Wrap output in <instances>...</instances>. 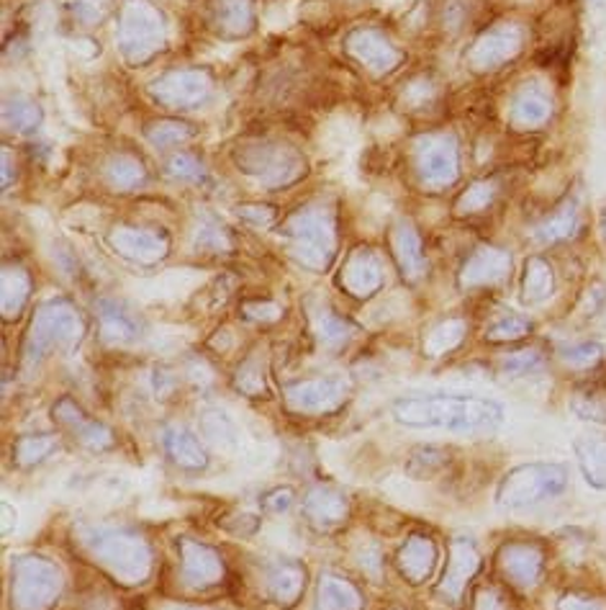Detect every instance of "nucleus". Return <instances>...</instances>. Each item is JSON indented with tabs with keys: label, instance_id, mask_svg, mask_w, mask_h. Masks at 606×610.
<instances>
[{
	"label": "nucleus",
	"instance_id": "obj_10",
	"mask_svg": "<svg viewBox=\"0 0 606 610\" xmlns=\"http://www.w3.org/2000/svg\"><path fill=\"white\" fill-rule=\"evenodd\" d=\"M160 443H162L165 456H168L172 464H178L180 469L204 471L208 466L206 448L201 446L196 433H191V430L175 428V426L165 428L160 433Z\"/></svg>",
	"mask_w": 606,
	"mask_h": 610
},
{
	"label": "nucleus",
	"instance_id": "obj_11",
	"mask_svg": "<svg viewBox=\"0 0 606 610\" xmlns=\"http://www.w3.org/2000/svg\"><path fill=\"white\" fill-rule=\"evenodd\" d=\"M303 513L306 518L319 528H331L339 526L350 513V500L348 494L335 490V487H316L306 494L303 500Z\"/></svg>",
	"mask_w": 606,
	"mask_h": 610
},
{
	"label": "nucleus",
	"instance_id": "obj_12",
	"mask_svg": "<svg viewBox=\"0 0 606 610\" xmlns=\"http://www.w3.org/2000/svg\"><path fill=\"white\" fill-rule=\"evenodd\" d=\"M303 585H306V574L303 566L293 559H276L268 570H265V590L272 600L291 606L301 598Z\"/></svg>",
	"mask_w": 606,
	"mask_h": 610
},
{
	"label": "nucleus",
	"instance_id": "obj_16",
	"mask_svg": "<svg viewBox=\"0 0 606 610\" xmlns=\"http://www.w3.org/2000/svg\"><path fill=\"white\" fill-rule=\"evenodd\" d=\"M60 446V435L54 433H28L21 435L13 446V462H16L19 469H34L39 466L45 458H49Z\"/></svg>",
	"mask_w": 606,
	"mask_h": 610
},
{
	"label": "nucleus",
	"instance_id": "obj_21",
	"mask_svg": "<svg viewBox=\"0 0 606 610\" xmlns=\"http://www.w3.org/2000/svg\"><path fill=\"white\" fill-rule=\"evenodd\" d=\"M558 610H602V608H598L594 600L581 598V595H566V598H560Z\"/></svg>",
	"mask_w": 606,
	"mask_h": 610
},
{
	"label": "nucleus",
	"instance_id": "obj_18",
	"mask_svg": "<svg viewBox=\"0 0 606 610\" xmlns=\"http://www.w3.org/2000/svg\"><path fill=\"white\" fill-rule=\"evenodd\" d=\"M443 466H445L443 451L416 448L414 456H411V462H409V474H414V477H429V474L439 471Z\"/></svg>",
	"mask_w": 606,
	"mask_h": 610
},
{
	"label": "nucleus",
	"instance_id": "obj_6",
	"mask_svg": "<svg viewBox=\"0 0 606 610\" xmlns=\"http://www.w3.org/2000/svg\"><path fill=\"white\" fill-rule=\"evenodd\" d=\"M180 570H183V583L193 590H206V587L219 585L223 579L221 557L206 543L193 541V538H180Z\"/></svg>",
	"mask_w": 606,
	"mask_h": 610
},
{
	"label": "nucleus",
	"instance_id": "obj_19",
	"mask_svg": "<svg viewBox=\"0 0 606 610\" xmlns=\"http://www.w3.org/2000/svg\"><path fill=\"white\" fill-rule=\"evenodd\" d=\"M293 502H295V492L291 490V487H276V490H270L263 498V507L272 515H283L291 511Z\"/></svg>",
	"mask_w": 606,
	"mask_h": 610
},
{
	"label": "nucleus",
	"instance_id": "obj_1",
	"mask_svg": "<svg viewBox=\"0 0 606 610\" xmlns=\"http://www.w3.org/2000/svg\"><path fill=\"white\" fill-rule=\"evenodd\" d=\"M396 422L416 430H445L458 435L494 433L504 422L499 402L483 397H452V394H435V397H403L393 405Z\"/></svg>",
	"mask_w": 606,
	"mask_h": 610
},
{
	"label": "nucleus",
	"instance_id": "obj_14",
	"mask_svg": "<svg viewBox=\"0 0 606 610\" xmlns=\"http://www.w3.org/2000/svg\"><path fill=\"white\" fill-rule=\"evenodd\" d=\"M316 610H363V595L339 574H322L316 585Z\"/></svg>",
	"mask_w": 606,
	"mask_h": 610
},
{
	"label": "nucleus",
	"instance_id": "obj_5",
	"mask_svg": "<svg viewBox=\"0 0 606 610\" xmlns=\"http://www.w3.org/2000/svg\"><path fill=\"white\" fill-rule=\"evenodd\" d=\"M481 566V554L471 538H455L450 543V559H447L443 579L437 583V595L443 600H460L465 587L471 585Z\"/></svg>",
	"mask_w": 606,
	"mask_h": 610
},
{
	"label": "nucleus",
	"instance_id": "obj_7",
	"mask_svg": "<svg viewBox=\"0 0 606 610\" xmlns=\"http://www.w3.org/2000/svg\"><path fill=\"white\" fill-rule=\"evenodd\" d=\"M54 420L57 426L64 428V433H68L77 446L90 451V454H104V451L113 448V443H117L111 430L88 418V415H85L81 407L72 405L70 399H64L54 407Z\"/></svg>",
	"mask_w": 606,
	"mask_h": 610
},
{
	"label": "nucleus",
	"instance_id": "obj_2",
	"mask_svg": "<svg viewBox=\"0 0 606 610\" xmlns=\"http://www.w3.org/2000/svg\"><path fill=\"white\" fill-rule=\"evenodd\" d=\"M83 549L93 562L108 570L119 583L140 585L149 577L152 549L147 538L129 528L83 526L77 530Z\"/></svg>",
	"mask_w": 606,
	"mask_h": 610
},
{
	"label": "nucleus",
	"instance_id": "obj_15",
	"mask_svg": "<svg viewBox=\"0 0 606 610\" xmlns=\"http://www.w3.org/2000/svg\"><path fill=\"white\" fill-rule=\"evenodd\" d=\"M575 458H579L583 479L596 490H606V438H579Z\"/></svg>",
	"mask_w": 606,
	"mask_h": 610
},
{
	"label": "nucleus",
	"instance_id": "obj_13",
	"mask_svg": "<svg viewBox=\"0 0 606 610\" xmlns=\"http://www.w3.org/2000/svg\"><path fill=\"white\" fill-rule=\"evenodd\" d=\"M344 392L342 386L331 382H312L299 384L288 390V405L299 412H327L342 405Z\"/></svg>",
	"mask_w": 606,
	"mask_h": 610
},
{
	"label": "nucleus",
	"instance_id": "obj_8",
	"mask_svg": "<svg viewBox=\"0 0 606 610\" xmlns=\"http://www.w3.org/2000/svg\"><path fill=\"white\" fill-rule=\"evenodd\" d=\"M501 574L519 590H530L543 579L545 557L540 547L526 541H511L499 551Z\"/></svg>",
	"mask_w": 606,
	"mask_h": 610
},
{
	"label": "nucleus",
	"instance_id": "obj_9",
	"mask_svg": "<svg viewBox=\"0 0 606 610\" xmlns=\"http://www.w3.org/2000/svg\"><path fill=\"white\" fill-rule=\"evenodd\" d=\"M437 564V543L429 536L414 534L401 543L399 554H396V566H399L401 577L409 579L411 585L427 583L429 574L435 572Z\"/></svg>",
	"mask_w": 606,
	"mask_h": 610
},
{
	"label": "nucleus",
	"instance_id": "obj_3",
	"mask_svg": "<svg viewBox=\"0 0 606 610\" xmlns=\"http://www.w3.org/2000/svg\"><path fill=\"white\" fill-rule=\"evenodd\" d=\"M62 593V570L41 554H24L11 566V608L47 610Z\"/></svg>",
	"mask_w": 606,
	"mask_h": 610
},
{
	"label": "nucleus",
	"instance_id": "obj_17",
	"mask_svg": "<svg viewBox=\"0 0 606 610\" xmlns=\"http://www.w3.org/2000/svg\"><path fill=\"white\" fill-rule=\"evenodd\" d=\"M204 433L208 438V443H214V446H219L223 451H234L240 446V433H237L232 420H229L223 412L206 415Z\"/></svg>",
	"mask_w": 606,
	"mask_h": 610
},
{
	"label": "nucleus",
	"instance_id": "obj_4",
	"mask_svg": "<svg viewBox=\"0 0 606 610\" xmlns=\"http://www.w3.org/2000/svg\"><path fill=\"white\" fill-rule=\"evenodd\" d=\"M568 487V471L560 464H524L511 469L496 492V502L507 511L532 507L560 498Z\"/></svg>",
	"mask_w": 606,
	"mask_h": 610
},
{
	"label": "nucleus",
	"instance_id": "obj_20",
	"mask_svg": "<svg viewBox=\"0 0 606 610\" xmlns=\"http://www.w3.org/2000/svg\"><path fill=\"white\" fill-rule=\"evenodd\" d=\"M575 412H579L581 418L606 422V399H596V397L575 399Z\"/></svg>",
	"mask_w": 606,
	"mask_h": 610
}]
</instances>
